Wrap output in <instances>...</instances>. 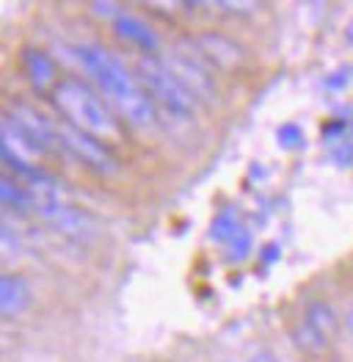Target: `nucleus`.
I'll return each mask as SVG.
<instances>
[{"instance_id":"3","label":"nucleus","mask_w":353,"mask_h":362,"mask_svg":"<svg viewBox=\"0 0 353 362\" xmlns=\"http://www.w3.org/2000/svg\"><path fill=\"white\" fill-rule=\"evenodd\" d=\"M136 78L149 94V100L160 108H166L174 117H193L196 114V100L188 94V89L176 81L169 72V66L163 64V59L155 56H144L136 66Z\"/></svg>"},{"instance_id":"1","label":"nucleus","mask_w":353,"mask_h":362,"mask_svg":"<svg viewBox=\"0 0 353 362\" xmlns=\"http://www.w3.org/2000/svg\"><path fill=\"white\" fill-rule=\"evenodd\" d=\"M75 59L88 75V81L100 89L102 100L114 108L116 117L127 119L133 127H152L157 122V105L149 100L136 72H130L124 61L116 59L108 47L94 42H80L75 47Z\"/></svg>"},{"instance_id":"13","label":"nucleus","mask_w":353,"mask_h":362,"mask_svg":"<svg viewBox=\"0 0 353 362\" xmlns=\"http://www.w3.org/2000/svg\"><path fill=\"white\" fill-rule=\"evenodd\" d=\"M304 321L315 329V332H321L325 340H331L334 334L340 332V318H337V313H334V307L328 302H321V299H315V302L306 304V310H304Z\"/></svg>"},{"instance_id":"18","label":"nucleus","mask_w":353,"mask_h":362,"mask_svg":"<svg viewBox=\"0 0 353 362\" xmlns=\"http://www.w3.org/2000/svg\"><path fill=\"white\" fill-rule=\"evenodd\" d=\"M20 249H23L20 238L0 221V257H14V255H20Z\"/></svg>"},{"instance_id":"6","label":"nucleus","mask_w":353,"mask_h":362,"mask_svg":"<svg viewBox=\"0 0 353 362\" xmlns=\"http://www.w3.org/2000/svg\"><path fill=\"white\" fill-rule=\"evenodd\" d=\"M42 155H44V150L33 141V136L25 127H20L11 117H6V119L0 122V158L20 177L28 175L30 169H39L36 163H39Z\"/></svg>"},{"instance_id":"10","label":"nucleus","mask_w":353,"mask_h":362,"mask_svg":"<svg viewBox=\"0 0 353 362\" xmlns=\"http://www.w3.org/2000/svg\"><path fill=\"white\" fill-rule=\"evenodd\" d=\"M114 30H116L119 39H124L127 45L144 50L147 56H155V53L160 50V36H157V30L152 28L147 20H141V17L130 14V11H121L116 20H114Z\"/></svg>"},{"instance_id":"8","label":"nucleus","mask_w":353,"mask_h":362,"mask_svg":"<svg viewBox=\"0 0 353 362\" xmlns=\"http://www.w3.org/2000/svg\"><path fill=\"white\" fill-rule=\"evenodd\" d=\"M36 213H39L53 230H59L61 235H66V238L91 241V238L97 235V221L91 218V213L80 211V208H75V205H69L66 199L50 202V205H42V208H36Z\"/></svg>"},{"instance_id":"12","label":"nucleus","mask_w":353,"mask_h":362,"mask_svg":"<svg viewBox=\"0 0 353 362\" xmlns=\"http://www.w3.org/2000/svg\"><path fill=\"white\" fill-rule=\"evenodd\" d=\"M23 64H25V72H28V81L33 89L56 91V86H59V69H56V61L50 59L44 50H39V47H25Z\"/></svg>"},{"instance_id":"19","label":"nucleus","mask_w":353,"mask_h":362,"mask_svg":"<svg viewBox=\"0 0 353 362\" xmlns=\"http://www.w3.org/2000/svg\"><path fill=\"white\" fill-rule=\"evenodd\" d=\"M276 139H279V144H282L285 150H298V147L304 144V133H301L298 124H285V127L276 133Z\"/></svg>"},{"instance_id":"16","label":"nucleus","mask_w":353,"mask_h":362,"mask_svg":"<svg viewBox=\"0 0 353 362\" xmlns=\"http://www.w3.org/2000/svg\"><path fill=\"white\" fill-rule=\"evenodd\" d=\"M224 252H227L229 263H243L249 257V252H251V233L246 227H240L235 235L224 243Z\"/></svg>"},{"instance_id":"4","label":"nucleus","mask_w":353,"mask_h":362,"mask_svg":"<svg viewBox=\"0 0 353 362\" xmlns=\"http://www.w3.org/2000/svg\"><path fill=\"white\" fill-rule=\"evenodd\" d=\"M163 64L169 66V72L174 75L176 81L188 89V94L196 100V103H213L215 97H218V91H215V81H213V75H210V66H207L205 61L199 59L193 50H172Z\"/></svg>"},{"instance_id":"15","label":"nucleus","mask_w":353,"mask_h":362,"mask_svg":"<svg viewBox=\"0 0 353 362\" xmlns=\"http://www.w3.org/2000/svg\"><path fill=\"white\" fill-rule=\"evenodd\" d=\"M293 343L304 351V354H323L331 340H325L323 334L315 332L306 321H301V324L293 329Z\"/></svg>"},{"instance_id":"20","label":"nucleus","mask_w":353,"mask_h":362,"mask_svg":"<svg viewBox=\"0 0 353 362\" xmlns=\"http://www.w3.org/2000/svg\"><path fill=\"white\" fill-rule=\"evenodd\" d=\"M345 327H348V332L353 334V307L348 310V315H345Z\"/></svg>"},{"instance_id":"7","label":"nucleus","mask_w":353,"mask_h":362,"mask_svg":"<svg viewBox=\"0 0 353 362\" xmlns=\"http://www.w3.org/2000/svg\"><path fill=\"white\" fill-rule=\"evenodd\" d=\"M199 59L205 61L207 66H215V69H240L249 56H246V47L235 42L232 36L227 33H218V30H205L193 39V47H191Z\"/></svg>"},{"instance_id":"11","label":"nucleus","mask_w":353,"mask_h":362,"mask_svg":"<svg viewBox=\"0 0 353 362\" xmlns=\"http://www.w3.org/2000/svg\"><path fill=\"white\" fill-rule=\"evenodd\" d=\"M30 307V285L20 274H0V315L17 318Z\"/></svg>"},{"instance_id":"5","label":"nucleus","mask_w":353,"mask_h":362,"mask_svg":"<svg viewBox=\"0 0 353 362\" xmlns=\"http://www.w3.org/2000/svg\"><path fill=\"white\" fill-rule=\"evenodd\" d=\"M59 141L69 155H75L80 163H86L88 169H94L100 175H114L119 169V160L114 158V152L108 150L105 141L88 136V133L66 124V122L59 124Z\"/></svg>"},{"instance_id":"17","label":"nucleus","mask_w":353,"mask_h":362,"mask_svg":"<svg viewBox=\"0 0 353 362\" xmlns=\"http://www.w3.org/2000/svg\"><path fill=\"white\" fill-rule=\"evenodd\" d=\"M243 224H240V218H237V213L232 211H227V213H221L215 221H213V227H210V235H213V241H218V243H227L232 235H235L237 230H240Z\"/></svg>"},{"instance_id":"14","label":"nucleus","mask_w":353,"mask_h":362,"mask_svg":"<svg viewBox=\"0 0 353 362\" xmlns=\"http://www.w3.org/2000/svg\"><path fill=\"white\" fill-rule=\"evenodd\" d=\"M0 205L11 208V211H33V199L23 188V182H17L8 175H0Z\"/></svg>"},{"instance_id":"2","label":"nucleus","mask_w":353,"mask_h":362,"mask_svg":"<svg viewBox=\"0 0 353 362\" xmlns=\"http://www.w3.org/2000/svg\"><path fill=\"white\" fill-rule=\"evenodd\" d=\"M53 103L64 114V122L83 130L100 141H119L121 139V122L114 108L80 81H59L53 91Z\"/></svg>"},{"instance_id":"9","label":"nucleus","mask_w":353,"mask_h":362,"mask_svg":"<svg viewBox=\"0 0 353 362\" xmlns=\"http://www.w3.org/2000/svg\"><path fill=\"white\" fill-rule=\"evenodd\" d=\"M8 117L17 122L20 127H25L30 136H33V141H36V144H39L44 152L61 147L59 124L50 119V117H44L42 111H36L33 105H28V103H14Z\"/></svg>"},{"instance_id":"21","label":"nucleus","mask_w":353,"mask_h":362,"mask_svg":"<svg viewBox=\"0 0 353 362\" xmlns=\"http://www.w3.org/2000/svg\"><path fill=\"white\" fill-rule=\"evenodd\" d=\"M345 39H348V42L353 45V20L348 23V28H345Z\"/></svg>"}]
</instances>
